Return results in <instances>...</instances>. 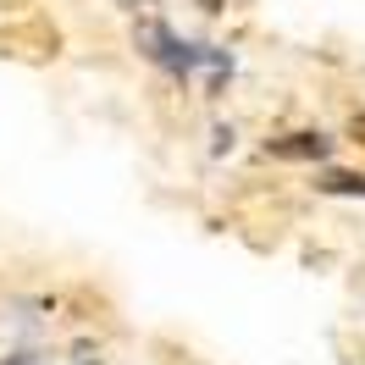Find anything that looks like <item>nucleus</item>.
I'll return each instance as SVG.
<instances>
[{
	"label": "nucleus",
	"instance_id": "7ed1b4c3",
	"mask_svg": "<svg viewBox=\"0 0 365 365\" xmlns=\"http://www.w3.org/2000/svg\"><path fill=\"white\" fill-rule=\"evenodd\" d=\"M200 6H205V11H216V6H222V0H200Z\"/></svg>",
	"mask_w": 365,
	"mask_h": 365
},
{
	"label": "nucleus",
	"instance_id": "f257e3e1",
	"mask_svg": "<svg viewBox=\"0 0 365 365\" xmlns=\"http://www.w3.org/2000/svg\"><path fill=\"white\" fill-rule=\"evenodd\" d=\"M272 155H294V160H304V155H327V138H321V133H294V138H277V144H272Z\"/></svg>",
	"mask_w": 365,
	"mask_h": 365
},
{
	"label": "nucleus",
	"instance_id": "f03ea898",
	"mask_svg": "<svg viewBox=\"0 0 365 365\" xmlns=\"http://www.w3.org/2000/svg\"><path fill=\"white\" fill-rule=\"evenodd\" d=\"M327 188H332V194H365V178H349V172H332V178H327Z\"/></svg>",
	"mask_w": 365,
	"mask_h": 365
}]
</instances>
